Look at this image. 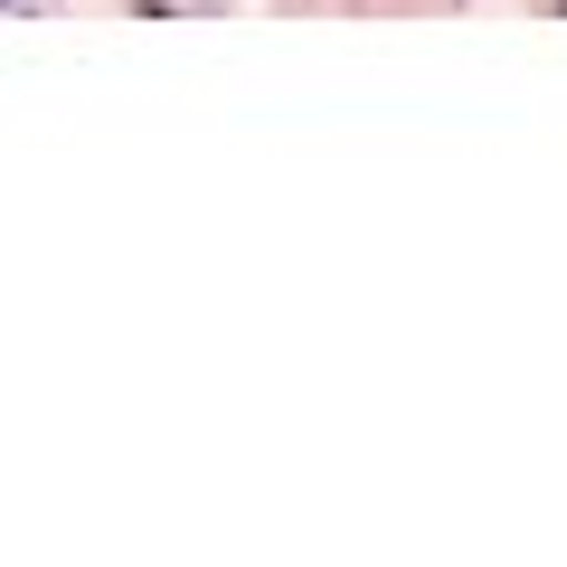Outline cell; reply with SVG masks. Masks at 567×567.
<instances>
[]
</instances>
